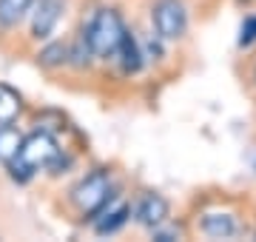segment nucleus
<instances>
[{
  "label": "nucleus",
  "instance_id": "1",
  "mask_svg": "<svg viewBox=\"0 0 256 242\" xmlns=\"http://www.w3.org/2000/svg\"><path fill=\"white\" fill-rule=\"evenodd\" d=\"M88 40L94 46V54L108 60V57H117V48L126 38V26H122V18H120L117 9H100L94 12V18L86 23L82 28Z\"/></svg>",
  "mask_w": 256,
  "mask_h": 242
},
{
  "label": "nucleus",
  "instance_id": "2",
  "mask_svg": "<svg viewBox=\"0 0 256 242\" xmlns=\"http://www.w3.org/2000/svg\"><path fill=\"white\" fill-rule=\"evenodd\" d=\"M72 200L82 214H86V220L94 222V220L111 205V200H114L108 174H106V171H94V174H88L86 180H80L77 188L72 191Z\"/></svg>",
  "mask_w": 256,
  "mask_h": 242
},
{
  "label": "nucleus",
  "instance_id": "3",
  "mask_svg": "<svg viewBox=\"0 0 256 242\" xmlns=\"http://www.w3.org/2000/svg\"><path fill=\"white\" fill-rule=\"evenodd\" d=\"M151 23L162 40H182L188 32V12L182 0H156L151 6Z\"/></svg>",
  "mask_w": 256,
  "mask_h": 242
},
{
  "label": "nucleus",
  "instance_id": "4",
  "mask_svg": "<svg viewBox=\"0 0 256 242\" xmlns=\"http://www.w3.org/2000/svg\"><path fill=\"white\" fill-rule=\"evenodd\" d=\"M18 157L23 160L26 166H32L34 171H40V168H48L57 157H60V148H57V142H54L52 134L34 131V134H28L26 140H23Z\"/></svg>",
  "mask_w": 256,
  "mask_h": 242
},
{
  "label": "nucleus",
  "instance_id": "5",
  "mask_svg": "<svg viewBox=\"0 0 256 242\" xmlns=\"http://www.w3.org/2000/svg\"><path fill=\"white\" fill-rule=\"evenodd\" d=\"M66 12V0H37L34 14H32V38L34 40H48L52 32L57 28L60 18Z\"/></svg>",
  "mask_w": 256,
  "mask_h": 242
},
{
  "label": "nucleus",
  "instance_id": "6",
  "mask_svg": "<svg viewBox=\"0 0 256 242\" xmlns=\"http://www.w3.org/2000/svg\"><path fill=\"white\" fill-rule=\"evenodd\" d=\"M168 214H171V205H168V200H165L162 194H146L137 202V208H134L137 222L151 228V231L168 222Z\"/></svg>",
  "mask_w": 256,
  "mask_h": 242
},
{
  "label": "nucleus",
  "instance_id": "7",
  "mask_svg": "<svg viewBox=\"0 0 256 242\" xmlns=\"http://www.w3.org/2000/svg\"><path fill=\"white\" fill-rule=\"evenodd\" d=\"M200 231L210 240H230L236 234V220L228 211H210L200 220Z\"/></svg>",
  "mask_w": 256,
  "mask_h": 242
},
{
  "label": "nucleus",
  "instance_id": "8",
  "mask_svg": "<svg viewBox=\"0 0 256 242\" xmlns=\"http://www.w3.org/2000/svg\"><path fill=\"white\" fill-rule=\"evenodd\" d=\"M128 216H131V205L126 202H117L114 208H106L97 220H94V234H100V236H106V234H114L120 231L122 225L128 222Z\"/></svg>",
  "mask_w": 256,
  "mask_h": 242
},
{
  "label": "nucleus",
  "instance_id": "9",
  "mask_svg": "<svg viewBox=\"0 0 256 242\" xmlns=\"http://www.w3.org/2000/svg\"><path fill=\"white\" fill-rule=\"evenodd\" d=\"M117 60H120V68L126 72V74H137L140 68H142V52H140V43L137 38L131 34L126 28V38L120 43L117 48Z\"/></svg>",
  "mask_w": 256,
  "mask_h": 242
},
{
  "label": "nucleus",
  "instance_id": "10",
  "mask_svg": "<svg viewBox=\"0 0 256 242\" xmlns=\"http://www.w3.org/2000/svg\"><path fill=\"white\" fill-rule=\"evenodd\" d=\"M37 0H0V26L14 28L20 20L26 18Z\"/></svg>",
  "mask_w": 256,
  "mask_h": 242
},
{
  "label": "nucleus",
  "instance_id": "11",
  "mask_svg": "<svg viewBox=\"0 0 256 242\" xmlns=\"http://www.w3.org/2000/svg\"><path fill=\"white\" fill-rule=\"evenodd\" d=\"M20 108H23L20 94L14 92L12 86L0 83V126H12V122L18 120Z\"/></svg>",
  "mask_w": 256,
  "mask_h": 242
},
{
  "label": "nucleus",
  "instance_id": "12",
  "mask_svg": "<svg viewBox=\"0 0 256 242\" xmlns=\"http://www.w3.org/2000/svg\"><path fill=\"white\" fill-rule=\"evenodd\" d=\"M94 46H92V40H88V34L86 32H80L77 38H74V43L68 46V63L74 66V68H88L94 60Z\"/></svg>",
  "mask_w": 256,
  "mask_h": 242
},
{
  "label": "nucleus",
  "instance_id": "13",
  "mask_svg": "<svg viewBox=\"0 0 256 242\" xmlns=\"http://www.w3.org/2000/svg\"><path fill=\"white\" fill-rule=\"evenodd\" d=\"M37 63L43 66V68H60V66L68 63V46H66V43H60V40H52L48 46L40 48Z\"/></svg>",
  "mask_w": 256,
  "mask_h": 242
},
{
  "label": "nucleus",
  "instance_id": "14",
  "mask_svg": "<svg viewBox=\"0 0 256 242\" xmlns=\"http://www.w3.org/2000/svg\"><path fill=\"white\" fill-rule=\"evenodd\" d=\"M20 146H23V137L20 131H14L12 126H0V160L9 162L20 154Z\"/></svg>",
  "mask_w": 256,
  "mask_h": 242
},
{
  "label": "nucleus",
  "instance_id": "15",
  "mask_svg": "<svg viewBox=\"0 0 256 242\" xmlns=\"http://www.w3.org/2000/svg\"><path fill=\"white\" fill-rule=\"evenodd\" d=\"M256 43V14H248L242 20V26H239V46L248 48Z\"/></svg>",
  "mask_w": 256,
  "mask_h": 242
},
{
  "label": "nucleus",
  "instance_id": "16",
  "mask_svg": "<svg viewBox=\"0 0 256 242\" xmlns=\"http://www.w3.org/2000/svg\"><path fill=\"white\" fill-rule=\"evenodd\" d=\"M180 236V231H160V228H154V240L156 242H171Z\"/></svg>",
  "mask_w": 256,
  "mask_h": 242
},
{
  "label": "nucleus",
  "instance_id": "17",
  "mask_svg": "<svg viewBox=\"0 0 256 242\" xmlns=\"http://www.w3.org/2000/svg\"><path fill=\"white\" fill-rule=\"evenodd\" d=\"M254 80H256V68H254Z\"/></svg>",
  "mask_w": 256,
  "mask_h": 242
}]
</instances>
